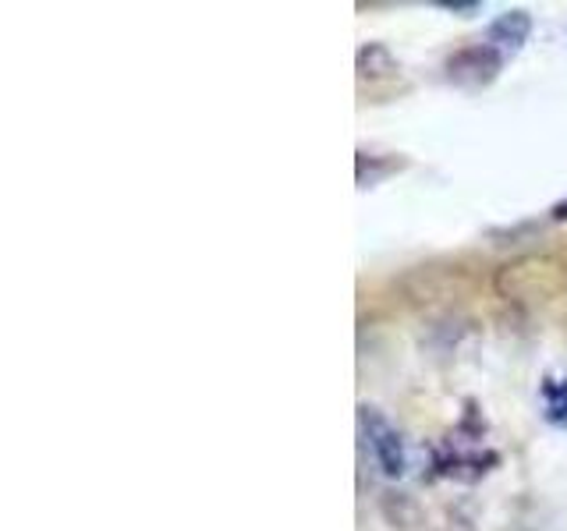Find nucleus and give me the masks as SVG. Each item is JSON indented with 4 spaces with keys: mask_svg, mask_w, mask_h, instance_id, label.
Returning <instances> with one entry per match:
<instances>
[{
    "mask_svg": "<svg viewBox=\"0 0 567 531\" xmlns=\"http://www.w3.org/2000/svg\"><path fill=\"white\" fill-rule=\"evenodd\" d=\"M359 425H362L365 447L372 450V457H377L383 475H401L404 471V447H401V436H398L394 425H390L377 407H362Z\"/></svg>",
    "mask_w": 567,
    "mask_h": 531,
    "instance_id": "2",
    "label": "nucleus"
},
{
    "mask_svg": "<svg viewBox=\"0 0 567 531\" xmlns=\"http://www.w3.org/2000/svg\"><path fill=\"white\" fill-rule=\"evenodd\" d=\"M447 71H451L454 82L478 85V82H489L496 71H501V58H496L493 46H468V50L454 53V58L447 61Z\"/></svg>",
    "mask_w": 567,
    "mask_h": 531,
    "instance_id": "3",
    "label": "nucleus"
},
{
    "mask_svg": "<svg viewBox=\"0 0 567 531\" xmlns=\"http://www.w3.org/2000/svg\"><path fill=\"white\" fill-rule=\"evenodd\" d=\"M554 217H557V220H567V202H560V206L554 209Z\"/></svg>",
    "mask_w": 567,
    "mask_h": 531,
    "instance_id": "6",
    "label": "nucleus"
},
{
    "mask_svg": "<svg viewBox=\"0 0 567 531\" xmlns=\"http://www.w3.org/2000/svg\"><path fill=\"white\" fill-rule=\"evenodd\" d=\"M390 75H398V61L383 43H369V46L359 50V79L383 82Z\"/></svg>",
    "mask_w": 567,
    "mask_h": 531,
    "instance_id": "4",
    "label": "nucleus"
},
{
    "mask_svg": "<svg viewBox=\"0 0 567 531\" xmlns=\"http://www.w3.org/2000/svg\"><path fill=\"white\" fill-rule=\"evenodd\" d=\"M528 29H532V22H528L525 11H507V14H501L493 22L489 40L493 43H504V46H522L528 40Z\"/></svg>",
    "mask_w": 567,
    "mask_h": 531,
    "instance_id": "5",
    "label": "nucleus"
},
{
    "mask_svg": "<svg viewBox=\"0 0 567 531\" xmlns=\"http://www.w3.org/2000/svg\"><path fill=\"white\" fill-rule=\"evenodd\" d=\"M493 288L504 298H539L557 288V266L549 259H518L507 262L504 270H496Z\"/></svg>",
    "mask_w": 567,
    "mask_h": 531,
    "instance_id": "1",
    "label": "nucleus"
}]
</instances>
